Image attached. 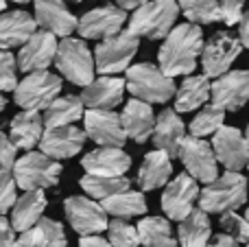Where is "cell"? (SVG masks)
Here are the masks:
<instances>
[{"label":"cell","mask_w":249,"mask_h":247,"mask_svg":"<svg viewBox=\"0 0 249 247\" xmlns=\"http://www.w3.org/2000/svg\"><path fill=\"white\" fill-rule=\"evenodd\" d=\"M203 46V31L199 24L184 22L175 24L162 37V46L158 51V68L168 77L190 74L197 68L199 55Z\"/></svg>","instance_id":"obj_1"},{"label":"cell","mask_w":249,"mask_h":247,"mask_svg":"<svg viewBox=\"0 0 249 247\" xmlns=\"http://www.w3.org/2000/svg\"><path fill=\"white\" fill-rule=\"evenodd\" d=\"M199 208L208 214H221L225 210H236L247 201V177L241 171H225L212 182L199 188Z\"/></svg>","instance_id":"obj_2"},{"label":"cell","mask_w":249,"mask_h":247,"mask_svg":"<svg viewBox=\"0 0 249 247\" xmlns=\"http://www.w3.org/2000/svg\"><path fill=\"white\" fill-rule=\"evenodd\" d=\"M127 77H124V90L131 92L133 99H140L144 103H168L175 94V79L164 74L151 61H140V64L127 66Z\"/></svg>","instance_id":"obj_3"},{"label":"cell","mask_w":249,"mask_h":247,"mask_svg":"<svg viewBox=\"0 0 249 247\" xmlns=\"http://www.w3.org/2000/svg\"><path fill=\"white\" fill-rule=\"evenodd\" d=\"M61 166L59 160H53L42 151H26L24 156L16 158L11 166V175L16 179V186L22 191H33V188H57L61 179Z\"/></svg>","instance_id":"obj_4"},{"label":"cell","mask_w":249,"mask_h":247,"mask_svg":"<svg viewBox=\"0 0 249 247\" xmlns=\"http://www.w3.org/2000/svg\"><path fill=\"white\" fill-rule=\"evenodd\" d=\"M177 18H179L177 0H146L133 9L127 31L136 37L162 39L177 24Z\"/></svg>","instance_id":"obj_5"},{"label":"cell","mask_w":249,"mask_h":247,"mask_svg":"<svg viewBox=\"0 0 249 247\" xmlns=\"http://www.w3.org/2000/svg\"><path fill=\"white\" fill-rule=\"evenodd\" d=\"M53 64L57 66V72L72 86H88L96 74L92 51L81 37H61V42H57Z\"/></svg>","instance_id":"obj_6"},{"label":"cell","mask_w":249,"mask_h":247,"mask_svg":"<svg viewBox=\"0 0 249 247\" xmlns=\"http://www.w3.org/2000/svg\"><path fill=\"white\" fill-rule=\"evenodd\" d=\"M140 48V37L131 35L129 31H118L105 39H99L94 53V70L99 74H118L131 66Z\"/></svg>","instance_id":"obj_7"},{"label":"cell","mask_w":249,"mask_h":247,"mask_svg":"<svg viewBox=\"0 0 249 247\" xmlns=\"http://www.w3.org/2000/svg\"><path fill=\"white\" fill-rule=\"evenodd\" d=\"M61 77L51 70H35L26 72L22 81L16 83L13 88V101L22 109H37L42 112L55 96L61 94Z\"/></svg>","instance_id":"obj_8"},{"label":"cell","mask_w":249,"mask_h":247,"mask_svg":"<svg viewBox=\"0 0 249 247\" xmlns=\"http://www.w3.org/2000/svg\"><path fill=\"white\" fill-rule=\"evenodd\" d=\"M241 51H243V46L236 35L230 33V31H216L201 46L199 61H201L203 74H206L208 79H214V77H219V74L228 72L234 61L238 59Z\"/></svg>","instance_id":"obj_9"},{"label":"cell","mask_w":249,"mask_h":247,"mask_svg":"<svg viewBox=\"0 0 249 247\" xmlns=\"http://www.w3.org/2000/svg\"><path fill=\"white\" fill-rule=\"evenodd\" d=\"M162 188L164 193L160 197V206H162L168 221H179L197 206L199 182L190 177L188 173H179L171 177Z\"/></svg>","instance_id":"obj_10"},{"label":"cell","mask_w":249,"mask_h":247,"mask_svg":"<svg viewBox=\"0 0 249 247\" xmlns=\"http://www.w3.org/2000/svg\"><path fill=\"white\" fill-rule=\"evenodd\" d=\"M64 212L70 228L79 236L86 234H101L107 228V214L103 206L88 195H72L64 201Z\"/></svg>","instance_id":"obj_11"},{"label":"cell","mask_w":249,"mask_h":247,"mask_svg":"<svg viewBox=\"0 0 249 247\" xmlns=\"http://www.w3.org/2000/svg\"><path fill=\"white\" fill-rule=\"evenodd\" d=\"M249 99V72L247 70H232L214 77L210 81V101L223 112H238L245 107Z\"/></svg>","instance_id":"obj_12"},{"label":"cell","mask_w":249,"mask_h":247,"mask_svg":"<svg viewBox=\"0 0 249 247\" xmlns=\"http://www.w3.org/2000/svg\"><path fill=\"white\" fill-rule=\"evenodd\" d=\"M177 158L181 160L186 173L201 184L212 182V179L219 175V162H216V158H214V151H212L210 142H206L203 138L186 136V138L181 140Z\"/></svg>","instance_id":"obj_13"},{"label":"cell","mask_w":249,"mask_h":247,"mask_svg":"<svg viewBox=\"0 0 249 247\" xmlns=\"http://www.w3.org/2000/svg\"><path fill=\"white\" fill-rule=\"evenodd\" d=\"M83 131L86 138L96 142L99 147H124L127 136H124L121 114L114 109H94L88 107L83 112Z\"/></svg>","instance_id":"obj_14"},{"label":"cell","mask_w":249,"mask_h":247,"mask_svg":"<svg viewBox=\"0 0 249 247\" xmlns=\"http://www.w3.org/2000/svg\"><path fill=\"white\" fill-rule=\"evenodd\" d=\"M127 22V11L118 4H103L86 11L81 18H77V33L81 39H105L109 35L123 31Z\"/></svg>","instance_id":"obj_15"},{"label":"cell","mask_w":249,"mask_h":247,"mask_svg":"<svg viewBox=\"0 0 249 247\" xmlns=\"http://www.w3.org/2000/svg\"><path fill=\"white\" fill-rule=\"evenodd\" d=\"M210 147L214 151V158L219 164L225 166V171H243L249 160V144L247 138L238 127L221 125L214 131Z\"/></svg>","instance_id":"obj_16"},{"label":"cell","mask_w":249,"mask_h":247,"mask_svg":"<svg viewBox=\"0 0 249 247\" xmlns=\"http://www.w3.org/2000/svg\"><path fill=\"white\" fill-rule=\"evenodd\" d=\"M86 131L77 125H61V127H44L42 138L37 147L53 160H68L81 153L86 144Z\"/></svg>","instance_id":"obj_17"},{"label":"cell","mask_w":249,"mask_h":247,"mask_svg":"<svg viewBox=\"0 0 249 247\" xmlns=\"http://www.w3.org/2000/svg\"><path fill=\"white\" fill-rule=\"evenodd\" d=\"M57 51V37L48 31L39 29L20 46V53L16 55L18 70L22 72H35V70H46L53 66Z\"/></svg>","instance_id":"obj_18"},{"label":"cell","mask_w":249,"mask_h":247,"mask_svg":"<svg viewBox=\"0 0 249 247\" xmlns=\"http://www.w3.org/2000/svg\"><path fill=\"white\" fill-rule=\"evenodd\" d=\"M35 24L55 37H68L77 29V18L64 0H33Z\"/></svg>","instance_id":"obj_19"},{"label":"cell","mask_w":249,"mask_h":247,"mask_svg":"<svg viewBox=\"0 0 249 247\" xmlns=\"http://www.w3.org/2000/svg\"><path fill=\"white\" fill-rule=\"evenodd\" d=\"M186 138V125L181 121V116L175 112V109L166 107L155 116L153 123V131H151V142H153L155 149L164 151L168 158H177L181 147V140Z\"/></svg>","instance_id":"obj_20"},{"label":"cell","mask_w":249,"mask_h":247,"mask_svg":"<svg viewBox=\"0 0 249 247\" xmlns=\"http://www.w3.org/2000/svg\"><path fill=\"white\" fill-rule=\"evenodd\" d=\"M86 107L94 109H114L124 99V79L116 74H103L99 79H92L88 86H83V92L79 94Z\"/></svg>","instance_id":"obj_21"},{"label":"cell","mask_w":249,"mask_h":247,"mask_svg":"<svg viewBox=\"0 0 249 247\" xmlns=\"http://www.w3.org/2000/svg\"><path fill=\"white\" fill-rule=\"evenodd\" d=\"M81 166L90 175H127L131 169V156L123 147H99L81 158Z\"/></svg>","instance_id":"obj_22"},{"label":"cell","mask_w":249,"mask_h":247,"mask_svg":"<svg viewBox=\"0 0 249 247\" xmlns=\"http://www.w3.org/2000/svg\"><path fill=\"white\" fill-rule=\"evenodd\" d=\"M35 31H37V24L29 11L24 9L0 11V48L2 51L20 48Z\"/></svg>","instance_id":"obj_23"},{"label":"cell","mask_w":249,"mask_h":247,"mask_svg":"<svg viewBox=\"0 0 249 247\" xmlns=\"http://www.w3.org/2000/svg\"><path fill=\"white\" fill-rule=\"evenodd\" d=\"M121 123L127 138H131L136 144H144L151 138V131H153V107H151V103H144L140 99L127 101V105L121 112Z\"/></svg>","instance_id":"obj_24"},{"label":"cell","mask_w":249,"mask_h":247,"mask_svg":"<svg viewBox=\"0 0 249 247\" xmlns=\"http://www.w3.org/2000/svg\"><path fill=\"white\" fill-rule=\"evenodd\" d=\"M48 206V199L44 195L42 188H33V191H24L20 197H16L11 206V228L16 232H24L35 228L39 217H44V210Z\"/></svg>","instance_id":"obj_25"},{"label":"cell","mask_w":249,"mask_h":247,"mask_svg":"<svg viewBox=\"0 0 249 247\" xmlns=\"http://www.w3.org/2000/svg\"><path fill=\"white\" fill-rule=\"evenodd\" d=\"M42 131H44V121H42V112H37V109H22L9 123V138L16 144L18 151L20 149L31 151V149L37 147Z\"/></svg>","instance_id":"obj_26"},{"label":"cell","mask_w":249,"mask_h":247,"mask_svg":"<svg viewBox=\"0 0 249 247\" xmlns=\"http://www.w3.org/2000/svg\"><path fill=\"white\" fill-rule=\"evenodd\" d=\"M171 177H173L171 158L164 151H160V149H153V151H149L144 156V160H142L140 169H138L136 182L142 193H149V191L162 188Z\"/></svg>","instance_id":"obj_27"},{"label":"cell","mask_w":249,"mask_h":247,"mask_svg":"<svg viewBox=\"0 0 249 247\" xmlns=\"http://www.w3.org/2000/svg\"><path fill=\"white\" fill-rule=\"evenodd\" d=\"M175 112L186 114L195 112L201 105H206L210 101V79L206 74H186V79L179 83V88H175Z\"/></svg>","instance_id":"obj_28"},{"label":"cell","mask_w":249,"mask_h":247,"mask_svg":"<svg viewBox=\"0 0 249 247\" xmlns=\"http://www.w3.org/2000/svg\"><path fill=\"white\" fill-rule=\"evenodd\" d=\"M212 236L210 214L201 208H193L177 226V245L181 247H206Z\"/></svg>","instance_id":"obj_29"},{"label":"cell","mask_w":249,"mask_h":247,"mask_svg":"<svg viewBox=\"0 0 249 247\" xmlns=\"http://www.w3.org/2000/svg\"><path fill=\"white\" fill-rule=\"evenodd\" d=\"M101 206H103L105 214H112V217H116V219H124V221L142 217V214H146V210H149V201H146L144 193L131 191V188L114 193V195L101 199Z\"/></svg>","instance_id":"obj_30"},{"label":"cell","mask_w":249,"mask_h":247,"mask_svg":"<svg viewBox=\"0 0 249 247\" xmlns=\"http://www.w3.org/2000/svg\"><path fill=\"white\" fill-rule=\"evenodd\" d=\"M44 127H61V125H74L83 118L86 105L77 94H64L55 96L46 107L42 109Z\"/></svg>","instance_id":"obj_31"},{"label":"cell","mask_w":249,"mask_h":247,"mask_svg":"<svg viewBox=\"0 0 249 247\" xmlns=\"http://www.w3.org/2000/svg\"><path fill=\"white\" fill-rule=\"evenodd\" d=\"M138 239L144 247H179L173 226L166 217H144L136 223Z\"/></svg>","instance_id":"obj_32"},{"label":"cell","mask_w":249,"mask_h":247,"mask_svg":"<svg viewBox=\"0 0 249 247\" xmlns=\"http://www.w3.org/2000/svg\"><path fill=\"white\" fill-rule=\"evenodd\" d=\"M79 186H81V191L86 193L88 197L101 201V199H105V197L114 195V193H121V191L131 188V179H129L127 175L107 177V175H90V173H86L81 177V182H79Z\"/></svg>","instance_id":"obj_33"},{"label":"cell","mask_w":249,"mask_h":247,"mask_svg":"<svg viewBox=\"0 0 249 247\" xmlns=\"http://www.w3.org/2000/svg\"><path fill=\"white\" fill-rule=\"evenodd\" d=\"M179 13L193 24H214L221 22L219 0H177Z\"/></svg>","instance_id":"obj_34"},{"label":"cell","mask_w":249,"mask_h":247,"mask_svg":"<svg viewBox=\"0 0 249 247\" xmlns=\"http://www.w3.org/2000/svg\"><path fill=\"white\" fill-rule=\"evenodd\" d=\"M223 123H225V112L223 109L216 107V105H208L206 103V105L199 107V112L195 114V118L190 121L188 131H190V136H195V138H208V136L214 134Z\"/></svg>","instance_id":"obj_35"},{"label":"cell","mask_w":249,"mask_h":247,"mask_svg":"<svg viewBox=\"0 0 249 247\" xmlns=\"http://www.w3.org/2000/svg\"><path fill=\"white\" fill-rule=\"evenodd\" d=\"M35 247H68L64 226L55 219L39 217L35 223Z\"/></svg>","instance_id":"obj_36"},{"label":"cell","mask_w":249,"mask_h":247,"mask_svg":"<svg viewBox=\"0 0 249 247\" xmlns=\"http://www.w3.org/2000/svg\"><path fill=\"white\" fill-rule=\"evenodd\" d=\"M219 228L223 230V234L232 236V239L241 245H245L249 241V221L243 214H238L236 210H225V212H221Z\"/></svg>","instance_id":"obj_37"},{"label":"cell","mask_w":249,"mask_h":247,"mask_svg":"<svg viewBox=\"0 0 249 247\" xmlns=\"http://www.w3.org/2000/svg\"><path fill=\"white\" fill-rule=\"evenodd\" d=\"M107 234H109V245L112 247H140L136 226H129L124 219H114L107 221Z\"/></svg>","instance_id":"obj_38"},{"label":"cell","mask_w":249,"mask_h":247,"mask_svg":"<svg viewBox=\"0 0 249 247\" xmlns=\"http://www.w3.org/2000/svg\"><path fill=\"white\" fill-rule=\"evenodd\" d=\"M18 83L16 55L0 48V92H13Z\"/></svg>","instance_id":"obj_39"},{"label":"cell","mask_w":249,"mask_h":247,"mask_svg":"<svg viewBox=\"0 0 249 247\" xmlns=\"http://www.w3.org/2000/svg\"><path fill=\"white\" fill-rule=\"evenodd\" d=\"M16 197H18V186L11 175V169H0V214H7L11 210Z\"/></svg>","instance_id":"obj_40"},{"label":"cell","mask_w":249,"mask_h":247,"mask_svg":"<svg viewBox=\"0 0 249 247\" xmlns=\"http://www.w3.org/2000/svg\"><path fill=\"white\" fill-rule=\"evenodd\" d=\"M219 13L221 22H225L228 26H236V22L245 13V0H219Z\"/></svg>","instance_id":"obj_41"},{"label":"cell","mask_w":249,"mask_h":247,"mask_svg":"<svg viewBox=\"0 0 249 247\" xmlns=\"http://www.w3.org/2000/svg\"><path fill=\"white\" fill-rule=\"evenodd\" d=\"M18 158V149L4 131H0V169H11Z\"/></svg>","instance_id":"obj_42"},{"label":"cell","mask_w":249,"mask_h":247,"mask_svg":"<svg viewBox=\"0 0 249 247\" xmlns=\"http://www.w3.org/2000/svg\"><path fill=\"white\" fill-rule=\"evenodd\" d=\"M13 241H16V230L4 219V214H0V247H13Z\"/></svg>","instance_id":"obj_43"},{"label":"cell","mask_w":249,"mask_h":247,"mask_svg":"<svg viewBox=\"0 0 249 247\" xmlns=\"http://www.w3.org/2000/svg\"><path fill=\"white\" fill-rule=\"evenodd\" d=\"M247 20H249V16L247 13H243L241 16V20L236 22V26H238V42H241V46L243 48H247L249 46V24H247Z\"/></svg>","instance_id":"obj_44"},{"label":"cell","mask_w":249,"mask_h":247,"mask_svg":"<svg viewBox=\"0 0 249 247\" xmlns=\"http://www.w3.org/2000/svg\"><path fill=\"white\" fill-rule=\"evenodd\" d=\"M79 247H112V245H109L107 239H103L99 234H86L79 241Z\"/></svg>","instance_id":"obj_45"},{"label":"cell","mask_w":249,"mask_h":247,"mask_svg":"<svg viewBox=\"0 0 249 247\" xmlns=\"http://www.w3.org/2000/svg\"><path fill=\"white\" fill-rule=\"evenodd\" d=\"M206 247H241V243H236V241L228 234H214V236H210Z\"/></svg>","instance_id":"obj_46"},{"label":"cell","mask_w":249,"mask_h":247,"mask_svg":"<svg viewBox=\"0 0 249 247\" xmlns=\"http://www.w3.org/2000/svg\"><path fill=\"white\" fill-rule=\"evenodd\" d=\"M18 234L20 236H16L13 247H35V228L24 230V232H18Z\"/></svg>","instance_id":"obj_47"},{"label":"cell","mask_w":249,"mask_h":247,"mask_svg":"<svg viewBox=\"0 0 249 247\" xmlns=\"http://www.w3.org/2000/svg\"><path fill=\"white\" fill-rule=\"evenodd\" d=\"M118 7L124 9V11H133L136 7H140L142 2H146V0H116Z\"/></svg>","instance_id":"obj_48"},{"label":"cell","mask_w":249,"mask_h":247,"mask_svg":"<svg viewBox=\"0 0 249 247\" xmlns=\"http://www.w3.org/2000/svg\"><path fill=\"white\" fill-rule=\"evenodd\" d=\"M4 107H7V99H4V94L0 92V112H4Z\"/></svg>","instance_id":"obj_49"},{"label":"cell","mask_w":249,"mask_h":247,"mask_svg":"<svg viewBox=\"0 0 249 247\" xmlns=\"http://www.w3.org/2000/svg\"><path fill=\"white\" fill-rule=\"evenodd\" d=\"M11 2H18V4H24V2H33V0H11Z\"/></svg>","instance_id":"obj_50"},{"label":"cell","mask_w":249,"mask_h":247,"mask_svg":"<svg viewBox=\"0 0 249 247\" xmlns=\"http://www.w3.org/2000/svg\"><path fill=\"white\" fill-rule=\"evenodd\" d=\"M4 7H7V0H0V11H4Z\"/></svg>","instance_id":"obj_51"},{"label":"cell","mask_w":249,"mask_h":247,"mask_svg":"<svg viewBox=\"0 0 249 247\" xmlns=\"http://www.w3.org/2000/svg\"><path fill=\"white\" fill-rule=\"evenodd\" d=\"M72 2H81V0H72Z\"/></svg>","instance_id":"obj_52"}]
</instances>
